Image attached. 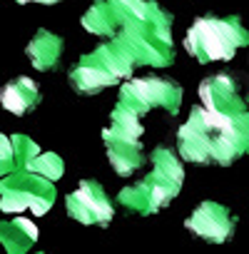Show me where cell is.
Returning a JSON list of instances; mask_svg holds the SVG:
<instances>
[{"label":"cell","instance_id":"cell-16","mask_svg":"<svg viewBox=\"0 0 249 254\" xmlns=\"http://www.w3.org/2000/svg\"><path fill=\"white\" fill-rule=\"evenodd\" d=\"M28 172L40 175V177H45V180H50V182H58V180L65 175V162H62V157L55 155V152H43V155L30 165Z\"/></svg>","mask_w":249,"mask_h":254},{"label":"cell","instance_id":"cell-5","mask_svg":"<svg viewBox=\"0 0 249 254\" xmlns=\"http://www.w3.org/2000/svg\"><path fill=\"white\" fill-rule=\"evenodd\" d=\"M142 135L145 130L140 125V115L122 105H115L110 115V127L102 130V142L107 147L110 167L120 177H130L145 165Z\"/></svg>","mask_w":249,"mask_h":254},{"label":"cell","instance_id":"cell-1","mask_svg":"<svg viewBox=\"0 0 249 254\" xmlns=\"http://www.w3.org/2000/svg\"><path fill=\"white\" fill-rule=\"evenodd\" d=\"M80 23L87 33L115 40L135 65L175 63L172 15L155 0H95Z\"/></svg>","mask_w":249,"mask_h":254},{"label":"cell","instance_id":"cell-11","mask_svg":"<svg viewBox=\"0 0 249 254\" xmlns=\"http://www.w3.org/2000/svg\"><path fill=\"white\" fill-rule=\"evenodd\" d=\"M40 155H43L40 147L25 135H3L0 137V172H3V177L28 172L30 165Z\"/></svg>","mask_w":249,"mask_h":254},{"label":"cell","instance_id":"cell-17","mask_svg":"<svg viewBox=\"0 0 249 254\" xmlns=\"http://www.w3.org/2000/svg\"><path fill=\"white\" fill-rule=\"evenodd\" d=\"M15 3H20V5H28V3H40V5H55V3H60V0H15Z\"/></svg>","mask_w":249,"mask_h":254},{"label":"cell","instance_id":"cell-8","mask_svg":"<svg viewBox=\"0 0 249 254\" xmlns=\"http://www.w3.org/2000/svg\"><path fill=\"white\" fill-rule=\"evenodd\" d=\"M65 209L80 224L107 227L115 217L112 202H110L105 187L97 180H82L77 185V190L65 197Z\"/></svg>","mask_w":249,"mask_h":254},{"label":"cell","instance_id":"cell-10","mask_svg":"<svg viewBox=\"0 0 249 254\" xmlns=\"http://www.w3.org/2000/svg\"><path fill=\"white\" fill-rule=\"evenodd\" d=\"M199 100L202 107L219 112V115H234V112H247V102L239 95L237 80H232L227 72H217L212 77H204L199 82Z\"/></svg>","mask_w":249,"mask_h":254},{"label":"cell","instance_id":"cell-12","mask_svg":"<svg viewBox=\"0 0 249 254\" xmlns=\"http://www.w3.org/2000/svg\"><path fill=\"white\" fill-rule=\"evenodd\" d=\"M117 82H120V77H115L110 70H105L90 55H82L75 63V67L70 70V85L80 95H97L100 90H105L110 85H117Z\"/></svg>","mask_w":249,"mask_h":254},{"label":"cell","instance_id":"cell-7","mask_svg":"<svg viewBox=\"0 0 249 254\" xmlns=\"http://www.w3.org/2000/svg\"><path fill=\"white\" fill-rule=\"evenodd\" d=\"M117 105L132 110L140 117L155 107L177 115L182 107V87L175 80H165V77H132L122 82Z\"/></svg>","mask_w":249,"mask_h":254},{"label":"cell","instance_id":"cell-6","mask_svg":"<svg viewBox=\"0 0 249 254\" xmlns=\"http://www.w3.org/2000/svg\"><path fill=\"white\" fill-rule=\"evenodd\" d=\"M55 185L40 175L33 172H20L13 177H3L0 182V209L8 214H20V212H33V214H45L55 204Z\"/></svg>","mask_w":249,"mask_h":254},{"label":"cell","instance_id":"cell-4","mask_svg":"<svg viewBox=\"0 0 249 254\" xmlns=\"http://www.w3.org/2000/svg\"><path fill=\"white\" fill-rule=\"evenodd\" d=\"M244 45H249V30L242 25L239 15L197 18L185 35V50L192 58H197L202 65L217 60H232L234 53Z\"/></svg>","mask_w":249,"mask_h":254},{"label":"cell","instance_id":"cell-13","mask_svg":"<svg viewBox=\"0 0 249 254\" xmlns=\"http://www.w3.org/2000/svg\"><path fill=\"white\" fill-rule=\"evenodd\" d=\"M0 102L10 115H25L38 107L40 102V87L30 77H15L0 90Z\"/></svg>","mask_w":249,"mask_h":254},{"label":"cell","instance_id":"cell-2","mask_svg":"<svg viewBox=\"0 0 249 254\" xmlns=\"http://www.w3.org/2000/svg\"><path fill=\"white\" fill-rule=\"evenodd\" d=\"M177 150L192 165H232L249 155V110L219 115L202 105L177 130Z\"/></svg>","mask_w":249,"mask_h":254},{"label":"cell","instance_id":"cell-14","mask_svg":"<svg viewBox=\"0 0 249 254\" xmlns=\"http://www.w3.org/2000/svg\"><path fill=\"white\" fill-rule=\"evenodd\" d=\"M62 48H65V43H62L60 35L40 28L35 33V38L28 43L25 55L30 58V63H33L35 70H55L58 63H60V58H62Z\"/></svg>","mask_w":249,"mask_h":254},{"label":"cell","instance_id":"cell-9","mask_svg":"<svg viewBox=\"0 0 249 254\" xmlns=\"http://www.w3.org/2000/svg\"><path fill=\"white\" fill-rule=\"evenodd\" d=\"M185 227L209 244H224L234 234L237 217L219 202H202L185 219Z\"/></svg>","mask_w":249,"mask_h":254},{"label":"cell","instance_id":"cell-15","mask_svg":"<svg viewBox=\"0 0 249 254\" xmlns=\"http://www.w3.org/2000/svg\"><path fill=\"white\" fill-rule=\"evenodd\" d=\"M0 239L8 254H28L30 247L38 242V227L28 217H15L10 222L5 219L0 224Z\"/></svg>","mask_w":249,"mask_h":254},{"label":"cell","instance_id":"cell-3","mask_svg":"<svg viewBox=\"0 0 249 254\" xmlns=\"http://www.w3.org/2000/svg\"><path fill=\"white\" fill-rule=\"evenodd\" d=\"M150 160H152V172L130 187H122L117 194V202L135 214L160 212L180 194L185 182L182 162L170 147H155Z\"/></svg>","mask_w":249,"mask_h":254}]
</instances>
